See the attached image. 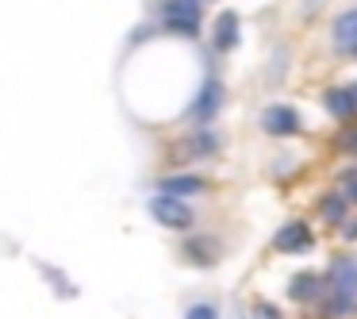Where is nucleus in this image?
Masks as SVG:
<instances>
[{
	"instance_id": "nucleus-11",
	"label": "nucleus",
	"mask_w": 357,
	"mask_h": 319,
	"mask_svg": "<svg viewBox=\"0 0 357 319\" xmlns=\"http://www.w3.org/2000/svg\"><path fill=\"white\" fill-rule=\"evenodd\" d=\"M181 147H188V150H185L188 158H208V154H215V150H219V135L204 127V131H196L192 139L181 142Z\"/></svg>"
},
{
	"instance_id": "nucleus-17",
	"label": "nucleus",
	"mask_w": 357,
	"mask_h": 319,
	"mask_svg": "<svg viewBox=\"0 0 357 319\" xmlns=\"http://www.w3.org/2000/svg\"><path fill=\"white\" fill-rule=\"evenodd\" d=\"M334 147L338 150H346V154H357V127H346V131L334 139Z\"/></svg>"
},
{
	"instance_id": "nucleus-3",
	"label": "nucleus",
	"mask_w": 357,
	"mask_h": 319,
	"mask_svg": "<svg viewBox=\"0 0 357 319\" xmlns=\"http://www.w3.org/2000/svg\"><path fill=\"white\" fill-rule=\"evenodd\" d=\"M273 246L280 250V254H303V250H311L315 246V235H311V227L307 223H284L277 231V239H273Z\"/></svg>"
},
{
	"instance_id": "nucleus-16",
	"label": "nucleus",
	"mask_w": 357,
	"mask_h": 319,
	"mask_svg": "<svg viewBox=\"0 0 357 319\" xmlns=\"http://www.w3.org/2000/svg\"><path fill=\"white\" fill-rule=\"evenodd\" d=\"M185 319H219V308H215V304H192V308H188L185 311Z\"/></svg>"
},
{
	"instance_id": "nucleus-4",
	"label": "nucleus",
	"mask_w": 357,
	"mask_h": 319,
	"mask_svg": "<svg viewBox=\"0 0 357 319\" xmlns=\"http://www.w3.org/2000/svg\"><path fill=\"white\" fill-rule=\"evenodd\" d=\"M261 127H265L269 135H277V139H284V135H296V131H300V112L288 108V104H273V108H265Z\"/></svg>"
},
{
	"instance_id": "nucleus-13",
	"label": "nucleus",
	"mask_w": 357,
	"mask_h": 319,
	"mask_svg": "<svg viewBox=\"0 0 357 319\" xmlns=\"http://www.w3.org/2000/svg\"><path fill=\"white\" fill-rule=\"evenodd\" d=\"M234 43H238V16H234V12H223V16H219V27H215V47L231 50Z\"/></svg>"
},
{
	"instance_id": "nucleus-15",
	"label": "nucleus",
	"mask_w": 357,
	"mask_h": 319,
	"mask_svg": "<svg viewBox=\"0 0 357 319\" xmlns=\"http://www.w3.org/2000/svg\"><path fill=\"white\" fill-rule=\"evenodd\" d=\"M346 196L342 193H331V196H323V204H319V212H323V219L326 223H346V216H349V208H346Z\"/></svg>"
},
{
	"instance_id": "nucleus-10",
	"label": "nucleus",
	"mask_w": 357,
	"mask_h": 319,
	"mask_svg": "<svg viewBox=\"0 0 357 319\" xmlns=\"http://www.w3.org/2000/svg\"><path fill=\"white\" fill-rule=\"evenodd\" d=\"M319 285H323V281H319L315 273H296V277L288 281V296H292L296 304H311L319 296Z\"/></svg>"
},
{
	"instance_id": "nucleus-9",
	"label": "nucleus",
	"mask_w": 357,
	"mask_h": 319,
	"mask_svg": "<svg viewBox=\"0 0 357 319\" xmlns=\"http://www.w3.org/2000/svg\"><path fill=\"white\" fill-rule=\"evenodd\" d=\"M326 112H331L334 119H342V124H349L354 112H357L354 93H349V89H331V93H326Z\"/></svg>"
},
{
	"instance_id": "nucleus-2",
	"label": "nucleus",
	"mask_w": 357,
	"mask_h": 319,
	"mask_svg": "<svg viewBox=\"0 0 357 319\" xmlns=\"http://www.w3.org/2000/svg\"><path fill=\"white\" fill-rule=\"evenodd\" d=\"M219 104H223V81L208 77V81H204V89H200V96L188 104V124H196V127L211 124L215 112H219Z\"/></svg>"
},
{
	"instance_id": "nucleus-8",
	"label": "nucleus",
	"mask_w": 357,
	"mask_h": 319,
	"mask_svg": "<svg viewBox=\"0 0 357 319\" xmlns=\"http://www.w3.org/2000/svg\"><path fill=\"white\" fill-rule=\"evenodd\" d=\"M158 193L162 196H192V193H204V177L196 173H173V177H162L158 181Z\"/></svg>"
},
{
	"instance_id": "nucleus-20",
	"label": "nucleus",
	"mask_w": 357,
	"mask_h": 319,
	"mask_svg": "<svg viewBox=\"0 0 357 319\" xmlns=\"http://www.w3.org/2000/svg\"><path fill=\"white\" fill-rule=\"evenodd\" d=\"M349 93H354V104H357V85H354V89H349Z\"/></svg>"
},
{
	"instance_id": "nucleus-19",
	"label": "nucleus",
	"mask_w": 357,
	"mask_h": 319,
	"mask_svg": "<svg viewBox=\"0 0 357 319\" xmlns=\"http://www.w3.org/2000/svg\"><path fill=\"white\" fill-rule=\"evenodd\" d=\"M342 185H346V200L357 204V173H342Z\"/></svg>"
},
{
	"instance_id": "nucleus-6",
	"label": "nucleus",
	"mask_w": 357,
	"mask_h": 319,
	"mask_svg": "<svg viewBox=\"0 0 357 319\" xmlns=\"http://www.w3.org/2000/svg\"><path fill=\"white\" fill-rule=\"evenodd\" d=\"M200 4L204 0H162V20L165 24H200Z\"/></svg>"
},
{
	"instance_id": "nucleus-1",
	"label": "nucleus",
	"mask_w": 357,
	"mask_h": 319,
	"mask_svg": "<svg viewBox=\"0 0 357 319\" xmlns=\"http://www.w3.org/2000/svg\"><path fill=\"white\" fill-rule=\"evenodd\" d=\"M150 216H154V223L169 227V231H185V227H192V208H188L185 200H177V196H150Z\"/></svg>"
},
{
	"instance_id": "nucleus-18",
	"label": "nucleus",
	"mask_w": 357,
	"mask_h": 319,
	"mask_svg": "<svg viewBox=\"0 0 357 319\" xmlns=\"http://www.w3.org/2000/svg\"><path fill=\"white\" fill-rule=\"evenodd\" d=\"M250 311H254V319H284L273 304H265V300H254V308H250Z\"/></svg>"
},
{
	"instance_id": "nucleus-5",
	"label": "nucleus",
	"mask_w": 357,
	"mask_h": 319,
	"mask_svg": "<svg viewBox=\"0 0 357 319\" xmlns=\"http://www.w3.org/2000/svg\"><path fill=\"white\" fill-rule=\"evenodd\" d=\"M334 50L342 58H357V8H346L334 20Z\"/></svg>"
},
{
	"instance_id": "nucleus-7",
	"label": "nucleus",
	"mask_w": 357,
	"mask_h": 319,
	"mask_svg": "<svg viewBox=\"0 0 357 319\" xmlns=\"http://www.w3.org/2000/svg\"><path fill=\"white\" fill-rule=\"evenodd\" d=\"M331 288L357 296V258H354V254L334 258V262H331Z\"/></svg>"
},
{
	"instance_id": "nucleus-14",
	"label": "nucleus",
	"mask_w": 357,
	"mask_h": 319,
	"mask_svg": "<svg viewBox=\"0 0 357 319\" xmlns=\"http://www.w3.org/2000/svg\"><path fill=\"white\" fill-rule=\"evenodd\" d=\"M354 308H357V296H354V292H338V288H331V296H326V304H323V311H326L331 319L349 316Z\"/></svg>"
},
{
	"instance_id": "nucleus-12",
	"label": "nucleus",
	"mask_w": 357,
	"mask_h": 319,
	"mask_svg": "<svg viewBox=\"0 0 357 319\" xmlns=\"http://www.w3.org/2000/svg\"><path fill=\"white\" fill-rule=\"evenodd\" d=\"M185 254L200 265H211L215 262V239H211V235H196V239L185 242Z\"/></svg>"
}]
</instances>
